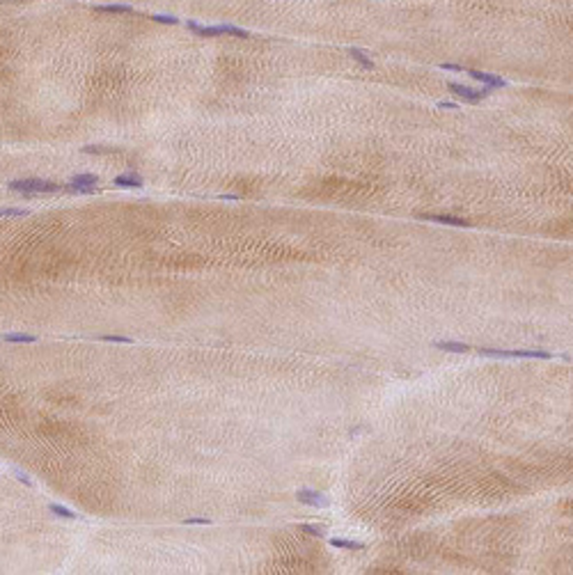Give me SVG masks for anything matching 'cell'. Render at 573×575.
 I'll use <instances>...</instances> for the list:
<instances>
[{"label":"cell","instance_id":"6da1fadb","mask_svg":"<svg viewBox=\"0 0 573 575\" xmlns=\"http://www.w3.org/2000/svg\"><path fill=\"white\" fill-rule=\"evenodd\" d=\"M479 355H486V358H514V360H553L555 353L551 351H505V348H479Z\"/></svg>","mask_w":573,"mask_h":575},{"label":"cell","instance_id":"7a4b0ae2","mask_svg":"<svg viewBox=\"0 0 573 575\" xmlns=\"http://www.w3.org/2000/svg\"><path fill=\"white\" fill-rule=\"evenodd\" d=\"M9 190L23 193L25 197H30V195L39 193H57L60 186L53 181H46V179H16V181H9Z\"/></svg>","mask_w":573,"mask_h":575},{"label":"cell","instance_id":"3957f363","mask_svg":"<svg viewBox=\"0 0 573 575\" xmlns=\"http://www.w3.org/2000/svg\"><path fill=\"white\" fill-rule=\"evenodd\" d=\"M447 90L452 92L454 97H459L461 101H465V103H479L482 99L488 97L491 87H484V90H472V87L459 85V83H447Z\"/></svg>","mask_w":573,"mask_h":575},{"label":"cell","instance_id":"277c9868","mask_svg":"<svg viewBox=\"0 0 573 575\" xmlns=\"http://www.w3.org/2000/svg\"><path fill=\"white\" fill-rule=\"evenodd\" d=\"M296 500L305 504V507H314V509H328L330 507V500L326 493H319V490L312 488H298L296 490Z\"/></svg>","mask_w":573,"mask_h":575},{"label":"cell","instance_id":"5b68a950","mask_svg":"<svg viewBox=\"0 0 573 575\" xmlns=\"http://www.w3.org/2000/svg\"><path fill=\"white\" fill-rule=\"evenodd\" d=\"M420 220L438 222V225H452V227H470V222L456 216H445V213H417Z\"/></svg>","mask_w":573,"mask_h":575},{"label":"cell","instance_id":"8992f818","mask_svg":"<svg viewBox=\"0 0 573 575\" xmlns=\"http://www.w3.org/2000/svg\"><path fill=\"white\" fill-rule=\"evenodd\" d=\"M468 74L472 76L475 80H479V83H484L486 87H491V90H495V87H505L507 83L500 76H493V74H486V71H477V69H465Z\"/></svg>","mask_w":573,"mask_h":575},{"label":"cell","instance_id":"52a82bcc","mask_svg":"<svg viewBox=\"0 0 573 575\" xmlns=\"http://www.w3.org/2000/svg\"><path fill=\"white\" fill-rule=\"evenodd\" d=\"M188 30L199 37H218V34H225L222 25H197L195 21H188Z\"/></svg>","mask_w":573,"mask_h":575},{"label":"cell","instance_id":"ba28073f","mask_svg":"<svg viewBox=\"0 0 573 575\" xmlns=\"http://www.w3.org/2000/svg\"><path fill=\"white\" fill-rule=\"evenodd\" d=\"M113 183L119 188H142V179L138 174H119L113 179Z\"/></svg>","mask_w":573,"mask_h":575},{"label":"cell","instance_id":"9c48e42d","mask_svg":"<svg viewBox=\"0 0 573 575\" xmlns=\"http://www.w3.org/2000/svg\"><path fill=\"white\" fill-rule=\"evenodd\" d=\"M433 348L447 351V353H465V351H470V346L463 342H433Z\"/></svg>","mask_w":573,"mask_h":575},{"label":"cell","instance_id":"30bf717a","mask_svg":"<svg viewBox=\"0 0 573 575\" xmlns=\"http://www.w3.org/2000/svg\"><path fill=\"white\" fill-rule=\"evenodd\" d=\"M2 342L5 344H34L37 337L34 335H21V332H7L2 335Z\"/></svg>","mask_w":573,"mask_h":575},{"label":"cell","instance_id":"8fae6325","mask_svg":"<svg viewBox=\"0 0 573 575\" xmlns=\"http://www.w3.org/2000/svg\"><path fill=\"white\" fill-rule=\"evenodd\" d=\"M330 546L333 548H340V550H363L365 543L360 541H349V539H330Z\"/></svg>","mask_w":573,"mask_h":575},{"label":"cell","instance_id":"7c38bea8","mask_svg":"<svg viewBox=\"0 0 573 575\" xmlns=\"http://www.w3.org/2000/svg\"><path fill=\"white\" fill-rule=\"evenodd\" d=\"M349 55L356 60L360 67H365V69H374V62H372V57L367 55L365 51H360V48H349Z\"/></svg>","mask_w":573,"mask_h":575},{"label":"cell","instance_id":"4fadbf2b","mask_svg":"<svg viewBox=\"0 0 573 575\" xmlns=\"http://www.w3.org/2000/svg\"><path fill=\"white\" fill-rule=\"evenodd\" d=\"M69 183L71 186H97L99 177L97 174H74V177L69 179Z\"/></svg>","mask_w":573,"mask_h":575},{"label":"cell","instance_id":"5bb4252c","mask_svg":"<svg viewBox=\"0 0 573 575\" xmlns=\"http://www.w3.org/2000/svg\"><path fill=\"white\" fill-rule=\"evenodd\" d=\"M48 511H51L53 516H57V518H64V520H76V518H78L71 509L62 507V504H48Z\"/></svg>","mask_w":573,"mask_h":575},{"label":"cell","instance_id":"9a60e30c","mask_svg":"<svg viewBox=\"0 0 573 575\" xmlns=\"http://www.w3.org/2000/svg\"><path fill=\"white\" fill-rule=\"evenodd\" d=\"M94 9L108 11V14H129V11H133V7L131 5H97Z\"/></svg>","mask_w":573,"mask_h":575},{"label":"cell","instance_id":"2e32d148","mask_svg":"<svg viewBox=\"0 0 573 575\" xmlns=\"http://www.w3.org/2000/svg\"><path fill=\"white\" fill-rule=\"evenodd\" d=\"M301 530L305 532V534L310 536H317V539H324L326 536V527H321V525H301Z\"/></svg>","mask_w":573,"mask_h":575},{"label":"cell","instance_id":"e0dca14e","mask_svg":"<svg viewBox=\"0 0 573 575\" xmlns=\"http://www.w3.org/2000/svg\"><path fill=\"white\" fill-rule=\"evenodd\" d=\"M222 28H225V34H232V37H243V39H245V37H250L248 30L236 28V25H232V23H225Z\"/></svg>","mask_w":573,"mask_h":575},{"label":"cell","instance_id":"ac0fdd59","mask_svg":"<svg viewBox=\"0 0 573 575\" xmlns=\"http://www.w3.org/2000/svg\"><path fill=\"white\" fill-rule=\"evenodd\" d=\"M30 211L28 209H2L0 211V218H25Z\"/></svg>","mask_w":573,"mask_h":575},{"label":"cell","instance_id":"d6986e66","mask_svg":"<svg viewBox=\"0 0 573 575\" xmlns=\"http://www.w3.org/2000/svg\"><path fill=\"white\" fill-rule=\"evenodd\" d=\"M101 342H110V344H133V339H131V337H124V335H103Z\"/></svg>","mask_w":573,"mask_h":575},{"label":"cell","instance_id":"ffe728a7","mask_svg":"<svg viewBox=\"0 0 573 575\" xmlns=\"http://www.w3.org/2000/svg\"><path fill=\"white\" fill-rule=\"evenodd\" d=\"M69 193H83V195H94L99 193L97 186H71L69 183Z\"/></svg>","mask_w":573,"mask_h":575},{"label":"cell","instance_id":"44dd1931","mask_svg":"<svg viewBox=\"0 0 573 575\" xmlns=\"http://www.w3.org/2000/svg\"><path fill=\"white\" fill-rule=\"evenodd\" d=\"M152 21H156V23H165V25H177V23H179V18L172 16V14H170V16H168V14H154Z\"/></svg>","mask_w":573,"mask_h":575},{"label":"cell","instance_id":"7402d4cb","mask_svg":"<svg viewBox=\"0 0 573 575\" xmlns=\"http://www.w3.org/2000/svg\"><path fill=\"white\" fill-rule=\"evenodd\" d=\"M11 474H14V477H16L18 481H21V484H25V486H28V488H32V479H30V477H28V474H25V472H21L18 467H11Z\"/></svg>","mask_w":573,"mask_h":575},{"label":"cell","instance_id":"603a6c76","mask_svg":"<svg viewBox=\"0 0 573 575\" xmlns=\"http://www.w3.org/2000/svg\"><path fill=\"white\" fill-rule=\"evenodd\" d=\"M83 154H108V151H113V149H106V147H94V144H85V147L80 149Z\"/></svg>","mask_w":573,"mask_h":575},{"label":"cell","instance_id":"cb8c5ba5","mask_svg":"<svg viewBox=\"0 0 573 575\" xmlns=\"http://www.w3.org/2000/svg\"><path fill=\"white\" fill-rule=\"evenodd\" d=\"M184 525H211L209 518H186Z\"/></svg>","mask_w":573,"mask_h":575},{"label":"cell","instance_id":"d4e9b609","mask_svg":"<svg viewBox=\"0 0 573 575\" xmlns=\"http://www.w3.org/2000/svg\"><path fill=\"white\" fill-rule=\"evenodd\" d=\"M440 69H445V71H463V67H461V64H449V62L440 64Z\"/></svg>","mask_w":573,"mask_h":575},{"label":"cell","instance_id":"484cf974","mask_svg":"<svg viewBox=\"0 0 573 575\" xmlns=\"http://www.w3.org/2000/svg\"><path fill=\"white\" fill-rule=\"evenodd\" d=\"M438 108H445V110H456V108H459V106H456V103H452V101H440V103H438Z\"/></svg>","mask_w":573,"mask_h":575}]
</instances>
